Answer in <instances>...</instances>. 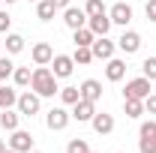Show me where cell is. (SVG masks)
<instances>
[{
	"label": "cell",
	"mask_w": 156,
	"mask_h": 153,
	"mask_svg": "<svg viewBox=\"0 0 156 153\" xmlns=\"http://www.w3.org/2000/svg\"><path fill=\"white\" fill-rule=\"evenodd\" d=\"M30 90H33V93H39L42 99H48V96L60 93V87H57V75L51 72V66H36V69H33Z\"/></svg>",
	"instance_id": "obj_1"
},
{
	"label": "cell",
	"mask_w": 156,
	"mask_h": 153,
	"mask_svg": "<svg viewBox=\"0 0 156 153\" xmlns=\"http://www.w3.org/2000/svg\"><path fill=\"white\" fill-rule=\"evenodd\" d=\"M138 150L141 153H156V120H144L138 129Z\"/></svg>",
	"instance_id": "obj_2"
},
{
	"label": "cell",
	"mask_w": 156,
	"mask_h": 153,
	"mask_svg": "<svg viewBox=\"0 0 156 153\" xmlns=\"http://www.w3.org/2000/svg\"><path fill=\"white\" fill-rule=\"evenodd\" d=\"M15 108L21 111V117H33V114H39V108H42V96L33 93V90H27V93L18 96Z\"/></svg>",
	"instance_id": "obj_3"
},
{
	"label": "cell",
	"mask_w": 156,
	"mask_h": 153,
	"mask_svg": "<svg viewBox=\"0 0 156 153\" xmlns=\"http://www.w3.org/2000/svg\"><path fill=\"white\" fill-rule=\"evenodd\" d=\"M69 120H72V111H66V105H54L48 117H45V123H48V129L51 132H60V129H66L69 126Z\"/></svg>",
	"instance_id": "obj_4"
},
{
	"label": "cell",
	"mask_w": 156,
	"mask_h": 153,
	"mask_svg": "<svg viewBox=\"0 0 156 153\" xmlns=\"http://www.w3.org/2000/svg\"><path fill=\"white\" fill-rule=\"evenodd\" d=\"M150 96V78L138 75L132 81H126V90H123V99H147Z\"/></svg>",
	"instance_id": "obj_5"
},
{
	"label": "cell",
	"mask_w": 156,
	"mask_h": 153,
	"mask_svg": "<svg viewBox=\"0 0 156 153\" xmlns=\"http://www.w3.org/2000/svg\"><path fill=\"white\" fill-rule=\"evenodd\" d=\"M90 51H93V60H111L114 51H117V42H111L108 36H96L93 45H90Z\"/></svg>",
	"instance_id": "obj_6"
},
{
	"label": "cell",
	"mask_w": 156,
	"mask_h": 153,
	"mask_svg": "<svg viewBox=\"0 0 156 153\" xmlns=\"http://www.w3.org/2000/svg\"><path fill=\"white\" fill-rule=\"evenodd\" d=\"M51 72L60 78H69L72 72H75V60L69 57V54H54V60H51Z\"/></svg>",
	"instance_id": "obj_7"
},
{
	"label": "cell",
	"mask_w": 156,
	"mask_h": 153,
	"mask_svg": "<svg viewBox=\"0 0 156 153\" xmlns=\"http://www.w3.org/2000/svg\"><path fill=\"white\" fill-rule=\"evenodd\" d=\"M9 147H12L15 153H33V135L24 132V129H12Z\"/></svg>",
	"instance_id": "obj_8"
},
{
	"label": "cell",
	"mask_w": 156,
	"mask_h": 153,
	"mask_svg": "<svg viewBox=\"0 0 156 153\" xmlns=\"http://www.w3.org/2000/svg\"><path fill=\"white\" fill-rule=\"evenodd\" d=\"M117 48H120L123 54H135L138 48H141V33L123 27V33H120V39H117Z\"/></svg>",
	"instance_id": "obj_9"
},
{
	"label": "cell",
	"mask_w": 156,
	"mask_h": 153,
	"mask_svg": "<svg viewBox=\"0 0 156 153\" xmlns=\"http://www.w3.org/2000/svg\"><path fill=\"white\" fill-rule=\"evenodd\" d=\"M96 114V102H87V99H78L75 105H72V120L78 123H90Z\"/></svg>",
	"instance_id": "obj_10"
},
{
	"label": "cell",
	"mask_w": 156,
	"mask_h": 153,
	"mask_svg": "<svg viewBox=\"0 0 156 153\" xmlns=\"http://www.w3.org/2000/svg\"><path fill=\"white\" fill-rule=\"evenodd\" d=\"M30 57L36 66H51V60H54V48L48 45V42H36L33 48H30Z\"/></svg>",
	"instance_id": "obj_11"
},
{
	"label": "cell",
	"mask_w": 156,
	"mask_h": 153,
	"mask_svg": "<svg viewBox=\"0 0 156 153\" xmlns=\"http://www.w3.org/2000/svg\"><path fill=\"white\" fill-rule=\"evenodd\" d=\"M63 24H66L69 30H78V27L87 24V12L78 9V6H66V9H63Z\"/></svg>",
	"instance_id": "obj_12"
},
{
	"label": "cell",
	"mask_w": 156,
	"mask_h": 153,
	"mask_svg": "<svg viewBox=\"0 0 156 153\" xmlns=\"http://www.w3.org/2000/svg\"><path fill=\"white\" fill-rule=\"evenodd\" d=\"M108 18H111V24L126 27V24L132 21V6H129V3H114V6L108 9Z\"/></svg>",
	"instance_id": "obj_13"
},
{
	"label": "cell",
	"mask_w": 156,
	"mask_h": 153,
	"mask_svg": "<svg viewBox=\"0 0 156 153\" xmlns=\"http://www.w3.org/2000/svg\"><path fill=\"white\" fill-rule=\"evenodd\" d=\"M81 99H87V102H99L102 99V84H99L96 78H87V81H81Z\"/></svg>",
	"instance_id": "obj_14"
},
{
	"label": "cell",
	"mask_w": 156,
	"mask_h": 153,
	"mask_svg": "<svg viewBox=\"0 0 156 153\" xmlns=\"http://www.w3.org/2000/svg\"><path fill=\"white\" fill-rule=\"evenodd\" d=\"M87 27H90L96 36H108V30H111V18H108V12L90 15V18H87Z\"/></svg>",
	"instance_id": "obj_15"
},
{
	"label": "cell",
	"mask_w": 156,
	"mask_h": 153,
	"mask_svg": "<svg viewBox=\"0 0 156 153\" xmlns=\"http://www.w3.org/2000/svg\"><path fill=\"white\" fill-rule=\"evenodd\" d=\"M123 75H126V60H120V57L105 60V78L108 81H123Z\"/></svg>",
	"instance_id": "obj_16"
},
{
	"label": "cell",
	"mask_w": 156,
	"mask_h": 153,
	"mask_svg": "<svg viewBox=\"0 0 156 153\" xmlns=\"http://www.w3.org/2000/svg\"><path fill=\"white\" fill-rule=\"evenodd\" d=\"M90 126H93V132H99V135H111L114 132V117L111 114H105V111H102V114H93V120H90Z\"/></svg>",
	"instance_id": "obj_17"
},
{
	"label": "cell",
	"mask_w": 156,
	"mask_h": 153,
	"mask_svg": "<svg viewBox=\"0 0 156 153\" xmlns=\"http://www.w3.org/2000/svg\"><path fill=\"white\" fill-rule=\"evenodd\" d=\"M18 123H21V111H12V108H3V111H0V126H3L6 132L18 129Z\"/></svg>",
	"instance_id": "obj_18"
},
{
	"label": "cell",
	"mask_w": 156,
	"mask_h": 153,
	"mask_svg": "<svg viewBox=\"0 0 156 153\" xmlns=\"http://www.w3.org/2000/svg\"><path fill=\"white\" fill-rule=\"evenodd\" d=\"M93 39H96V33L84 24V27H78V30H72V42L75 45H93Z\"/></svg>",
	"instance_id": "obj_19"
},
{
	"label": "cell",
	"mask_w": 156,
	"mask_h": 153,
	"mask_svg": "<svg viewBox=\"0 0 156 153\" xmlns=\"http://www.w3.org/2000/svg\"><path fill=\"white\" fill-rule=\"evenodd\" d=\"M30 78H33V69L30 66H15V72H12L15 87H30Z\"/></svg>",
	"instance_id": "obj_20"
},
{
	"label": "cell",
	"mask_w": 156,
	"mask_h": 153,
	"mask_svg": "<svg viewBox=\"0 0 156 153\" xmlns=\"http://www.w3.org/2000/svg\"><path fill=\"white\" fill-rule=\"evenodd\" d=\"M24 51V36L21 33H6V54H21Z\"/></svg>",
	"instance_id": "obj_21"
},
{
	"label": "cell",
	"mask_w": 156,
	"mask_h": 153,
	"mask_svg": "<svg viewBox=\"0 0 156 153\" xmlns=\"http://www.w3.org/2000/svg\"><path fill=\"white\" fill-rule=\"evenodd\" d=\"M18 102V93L12 90V87H6V84H0V111L3 108H12Z\"/></svg>",
	"instance_id": "obj_22"
},
{
	"label": "cell",
	"mask_w": 156,
	"mask_h": 153,
	"mask_svg": "<svg viewBox=\"0 0 156 153\" xmlns=\"http://www.w3.org/2000/svg\"><path fill=\"white\" fill-rule=\"evenodd\" d=\"M54 12H57V9H54L51 0H39V3H36V18L39 21H51V18H54Z\"/></svg>",
	"instance_id": "obj_23"
},
{
	"label": "cell",
	"mask_w": 156,
	"mask_h": 153,
	"mask_svg": "<svg viewBox=\"0 0 156 153\" xmlns=\"http://www.w3.org/2000/svg\"><path fill=\"white\" fill-rule=\"evenodd\" d=\"M126 117H141L144 114V99H123Z\"/></svg>",
	"instance_id": "obj_24"
},
{
	"label": "cell",
	"mask_w": 156,
	"mask_h": 153,
	"mask_svg": "<svg viewBox=\"0 0 156 153\" xmlns=\"http://www.w3.org/2000/svg\"><path fill=\"white\" fill-rule=\"evenodd\" d=\"M78 66H87L90 60H93V51H90V45H75V54H72Z\"/></svg>",
	"instance_id": "obj_25"
},
{
	"label": "cell",
	"mask_w": 156,
	"mask_h": 153,
	"mask_svg": "<svg viewBox=\"0 0 156 153\" xmlns=\"http://www.w3.org/2000/svg\"><path fill=\"white\" fill-rule=\"evenodd\" d=\"M78 99H81V90L78 87H60V102L63 105H75Z\"/></svg>",
	"instance_id": "obj_26"
},
{
	"label": "cell",
	"mask_w": 156,
	"mask_h": 153,
	"mask_svg": "<svg viewBox=\"0 0 156 153\" xmlns=\"http://www.w3.org/2000/svg\"><path fill=\"white\" fill-rule=\"evenodd\" d=\"M66 153H90V144H87L84 138H72V141L66 144Z\"/></svg>",
	"instance_id": "obj_27"
},
{
	"label": "cell",
	"mask_w": 156,
	"mask_h": 153,
	"mask_svg": "<svg viewBox=\"0 0 156 153\" xmlns=\"http://www.w3.org/2000/svg\"><path fill=\"white\" fill-rule=\"evenodd\" d=\"M141 75L150 78V81H156V57H144V63H141Z\"/></svg>",
	"instance_id": "obj_28"
},
{
	"label": "cell",
	"mask_w": 156,
	"mask_h": 153,
	"mask_svg": "<svg viewBox=\"0 0 156 153\" xmlns=\"http://www.w3.org/2000/svg\"><path fill=\"white\" fill-rule=\"evenodd\" d=\"M84 12H87V18H90V15L108 12V9H105V3H102V0H87V3H84Z\"/></svg>",
	"instance_id": "obj_29"
},
{
	"label": "cell",
	"mask_w": 156,
	"mask_h": 153,
	"mask_svg": "<svg viewBox=\"0 0 156 153\" xmlns=\"http://www.w3.org/2000/svg\"><path fill=\"white\" fill-rule=\"evenodd\" d=\"M12 72H15V63H12L9 57H0V81L12 78Z\"/></svg>",
	"instance_id": "obj_30"
},
{
	"label": "cell",
	"mask_w": 156,
	"mask_h": 153,
	"mask_svg": "<svg viewBox=\"0 0 156 153\" xmlns=\"http://www.w3.org/2000/svg\"><path fill=\"white\" fill-rule=\"evenodd\" d=\"M144 15L150 24H156V0H147V6H144Z\"/></svg>",
	"instance_id": "obj_31"
},
{
	"label": "cell",
	"mask_w": 156,
	"mask_h": 153,
	"mask_svg": "<svg viewBox=\"0 0 156 153\" xmlns=\"http://www.w3.org/2000/svg\"><path fill=\"white\" fill-rule=\"evenodd\" d=\"M9 27H12V18H9V12H3V9H0V33H9Z\"/></svg>",
	"instance_id": "obj_32"
},
{
	"label": "cell",
	"mask_w": 156,
	"mask_h": 153,
	"mask_svg": "<svg viewBox=\"0 0 156 153\" xmlns=\"http://www.w3.org/2000/svg\"><path fill=\"white\" fill-rule=\"evenodd\" d=\"M144 111H147V114H156V93H150L144 99Z\"/></svg>",
	"instance_id": "obj_33"
},
{
	"label": "cell",
	"mask_w": 156,
	"mask_h": 153,
	"mask_svg": "<svg viewBox=\"0 0 156 153\" xmlns=\"http://www.w3.org/2000/svg\"><path fill=\"white\" fill-rule=\"evenodd\" d=\"M54 3V9H66V6H72V0H51Z\"/></svg>",
	"instance_id": "obj_34"
},
{
	"label": "cell",
	"mask_w": 156,
	"mask_h": 153,
	"mask_svg": "<svg viewBox=\"0 0 156 153\" xmlns=\"http://www.w3.org/2000/svg\"><path fill=\"white\" fill-rule=\"evenodd\" d=\"M3 150H6V144H3V141H0V153H3Z\"/></svg>",
	"instance_id": "obj_35"
},
{
	"label": "cell",
	"mask_w": 156,
	"mask_h": 153,
	"mask_svg": "<svg viewBox=\"0 0 156 153\" xmlns=\"http://www.w3.org/2000/svg\"><path fill=\"white\" fill-rule=\"evenodd\" d=\"M3 153H15V150H12V147H6V150H3Z\"/></svg>",
	"instance_id": "obj_36"
},
{
	"label": "cell",
	"mask_w": 156,
	"mask_h": 153,
	"mask_svg": "<svg viewBox=\"0 0 156 153\" xmlns=\"http://www.w3.org/2000/svg\"><path fill=\"white\" fill-rule=\"evenodd\" d=\"M3 3H6V6H9V3H15V0H3Z\"/></svg>",
	"instance_id": "obj_37"
},
{
	"label": "cell",
	"mask_w": 156,
	"mask_h": 153,
	"mask_svg": "<svg viewBox=\"0 0 156 153\" xmlns=\"http://www.w3.org/2000/svg\"><path fill=\"white\" fill-rule=\"evenodd\" d=\"M30 3H39V0H30Z\"/></svg>",
	"instance_id": "obj_38"
},
{
	"label": "cell",
	"mask_w": 156,
	"mask_h": 153,
	"mask_svg": "<svg viewBox=\"0 0 156 153\" xmlns=\"http://www.w3.org/2000/svg\"><path fill=\"white\" fill-rule=\"evenodd\" d=\"M90 153H96V150H90Z\"/></svg>",
	"instance_id": "obj_39"
},
{
	"label": "cell",
	"mask_w": 156,
	"mask_h": 153,
	"mask_svg": "<svg viewBox=\"0 0 156 153\" xmlns=\"http://www.w3.org/2000/svg\"><path fill=\"white\" fill-rule=\"evenodd\" d=\"M0 3H3V0H0Z\"/></svg>",
	"instance_id": "obj_40"
}]
</instances>
